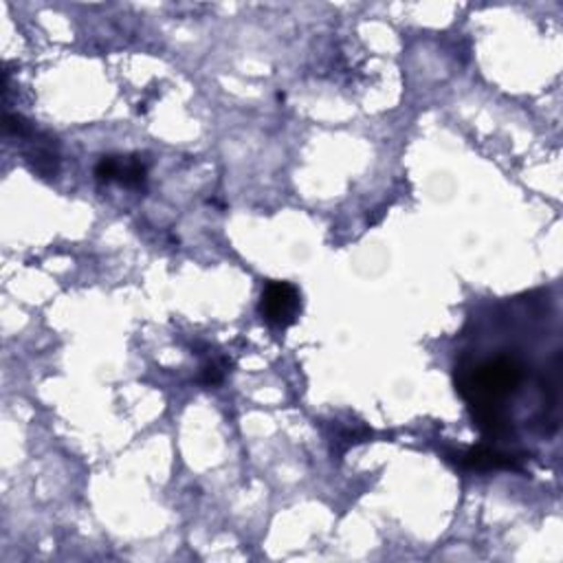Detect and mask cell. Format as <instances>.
<instances>
[{"label":"cell","mask_w":563,"mask_h":563,"mask_svg":"<svg viewBox=\"0 0 563 563\" xmlns=\"http://www.w3.org/2000/svg\"><path fill=\"white\" fill-rule=\"evenodd\" d=\"M522 381L524 366L517 359L497 357L460 374L458 390L469 407L500 405V401L511 396Z\"/></svg>","instance_id":"1"},{"label":"cell","mask_w":563,"mask_h":563,"mask_svg":"<svg viewBox=\"0 0 563 563\" xmlns=\"http://www.w3.org/2000/svg\"><path fill=\"white\" fill-rule=\"evenodd\" d=\"M302 302H299V291L288 282H271L266 284L262 293L260 313L276 328H288L299 318Z\"/></svg>","instance_id":"2"},{"label":"cell","mask_w":563,"mask_h":563,"mask_svg":"<svg viewBox=\"0 0 563 563\" xmlns=\"http://www.w3.org/2000/svg\"><path fill=\"white\" fill-rule=\"evenodd\" d=\"M460 464L464 469L474 471H491V469H519V464L515 463L513 455L497 452V449L489 447H475L469 449L460 455Z\"/></svg>","instance_id":"3"},{"label":"cell","mask_w":563,"mask_h":563,"mask_svg":"<svg viewBox=\"0 0 563 563\" xmlns=\"http://www.w3.org/2000/svg\"><path fill=\"white\" fill-rule=\"evenodd\" d=\"M121 172V161L117 157H101L98 168H95V176L104 183H110V181L120 179Z\"/></svg>","instance_id":"4"},{"label":"cell","mask_w":563,"mask_h":563,"mask_svg":"<svg viewBox=\"0 0 563 563\" xmlns=\"http://www.w3.org/2000/svg\"><path fill=\"white\" fill-rule=\"evenodd\" d=\"M223 381V370L216 366V363H209V366L203 368L201 374V383L205 385H218Z\"/></svg>","instance_id":"5"}]
</instances>
